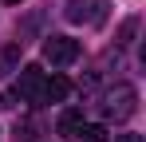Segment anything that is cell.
I'll return each instance as SVG.
<instances>
[{
	"mask_svg": "<svg viewBox=\"0 0 146 142\" xmlns=\"http://www.w3.org/2000/svg\"><path fill=\"white\" fill-rule=\"evenodd\" d=\"M134 111H138V91L130 83H115L111 91L103 95V118L107 122H126Z\"/></svg>",
	"mask_w": 146,
	"mask_h": 142,
	"instance_id": "1",
	"label": "cell"
},
{
	"mask_svg": "<svg viewBox=\"0 0 146 142\" xmlns=\"http://www.w3.org/2000/svg\"><path fill=\"white\" fill-rule=\"evenodd\" d=\"M44 59H48L51 67H67L79 59V40L71 36H48L44 40Z\"/></svg>",
	"mask_w": 146,
	"mask_h": 142,
	"instance_id": "2",
	"label": "cell"
},
{
	"mask_svg": "<svg viewBox=\"0 0 146 142\" xmlns=\"http://www.w3.org/2000/svg\"><path fill=\"white\" fill-rule=\"evenodd\" d=\"M63 16L71 24H103L107 20V4L103 0H67V8H63Z\"/></svg>",
	"mask_w": 146,
	"mask_h": 142,
	"instance_id": "3",
	"label": "cell"
},
{
	"mask_svg": "<svg viewBox=\"0 0 146 142\" xmlns=\"http://www.w3.org/2000/svg\"><path fill=\"white\" fill-rule=\"evenodd\" d=\"M40 87H44V71L36 67V63H28L20 71V83H16V95H24L32 103H40Z\"/></svg>",
	"mask_w": 146,
	"mask_h": 142,
	"instance_id": "4",
	"label": "cell"
},
{
	"mask_svg": "<svg viewBox=\"0 0 146 142\" xmlns=\"http://www.w3.org/2000/svg\"><path fill=\"white\" fill-rule=\"evenodd\" d=\"M67 95H71V83L63 75H51V79H44V87H40V103H63Z\"/></svg>",
	"mask_w": 146,
	"mask_h": 142,
	"instance_id": "5",
	"label": "cell"
},
{
	"mask_svg": "<svg viewBox=\"0 0 146 142\" xmlns=\"http://www.w3.org/2000/svg\"><path fill=\"white\" fill-rule=\"evenodd\" d=\"M20 51H24V40H12V44L0 47V79L12 75V71H20Z\"/></svg>",
	"mask_w": 146,
	"mask_h": 142,
	"instance_id": "6",
	"label": "cell"
},
{
	"mask_svg": "<svg viewBox=\"0 0 146 142\" xmlns=\"http://www.w3.org/2000/svg\"><path fill=\"white\" fill-rule=\"evenodd\" d=\"M75 138H79V142H107V126H99V122H83V126L75 130Z\"/></svg>",
	"mask_w": 146,
	"mask_h": 142,
	"instance_id": "7",
	"label": "cell"
},
{
	"mask_svg": "<svg viewBox=\"0 0 146 142\" xmlns=\"http://www.w3.org/2000/svg\"><path fill=\"white\" fill-rule=\"evenodd\" d=\"M79 126H83V111H79V107H71V111L59 115V134H75Z\"/></svg>",
	"mask_w": 146,
	"mask_h": 142,
	"instance_id": "8",
	"label": "cell"
},
{
	"mask_svg": "<svg viewBox=\"0 0 146 142\" xmlns=\"http://www.w3.org/2000/svg\"><path fill=\"white\" fill-rule=\"evenodd\" d=\"M134 28H138V20H126V24H122V28H119V44H130Z\"/></svg>",
	"mask_w": 146,
	"mask_h": 142,
	"instance_id": "9",
	"label": "cell"
},
{
	"mask_svg": "<svg viewBox=\"0 0 146 142\" xmlns=\"http://www.w3.org/2000/svg\"><path fill=\"white\" fill-rule=\"evenodd\" d=\"M16 107V91H4L0 95V111H12Z\"/></svg>",
	"mask_w": 146,
	"mask_h": 142,
	"instance_id": "10",
	"label": "cell"
},
{
	"mask_svg": "<svg viewBox=\"0 0 146 142\" xmlns=\"http://www.w3.org/2000/svg\"><path fill=\"white\" fill-rule=\"evenodd\" d=\"M115 142H142V134H115Z\"/></svg>",
	"mask_w": 146,
	"mask_h": 142,
	"instance_id": "11",
	"label": "cell"
},
{
	"mask_svg": "<svg viewBox=\"0 0 146 142\" xmlns=\"http://www.w3.org/2000/svg\"><path fill=\"white\" fill-rule=\"evenodd\" d=\"M8 4H20V0H8Z\"/></svg>",
	"mask_w": 146,
	"mask_h": 142,
	"instance_id": "12",
	"label": "cell"
}]
</instances>
